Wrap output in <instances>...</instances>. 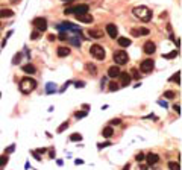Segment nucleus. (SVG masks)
<instances>
[{"label":"nucleus","mask_w":182,"mask_h":170,"mask_svg":"<svg viewBox=\"0 0 182 170\" xmlns=\"http://www.w3.org/2000/svg\"><path fill=\"white\" fill-rule=\"evenodd\" d=\"M169 169H170V170H181V166H179V163L170 161V163H169Z\"/></svg>","instance_id":"21"},{"label":"nucleus","mask_w":182,"mask_h":170,"mask_svg":"<svg viewBox=\"0 0 182 170\" xmlns=\"http://www.w3.org/2000/svg\"><path fill=\"white\" fill-rule=\"evenodd\" d=\"M0 96H2V94H0Z\"/></svg>","instance_id":"47"},{"label":"nucleus","mask_w":182,"mask_h":170,"mask_svg":"<svg viewBox=\"0 0 182 170\" xmlns=\"http://www.w3.org/2000/svg\"><path fill=\"white\" fill-rule=\"evenodd\" d=\"M70 140L71 141H81L82 140V135L81 134H73V135H70Z\"/></svg>","instance_id":"25"},{"label":"nucleus","mask_w":182,"mask_h":170,"mask_svg":"<svg viewBox=\"0 0 182 170\" xmlns=\"http://www.w3.org/2000/svg\"><path fill=\"white\" fill-rule=\"evenodd\" d=\"M135 159L138 163H141V161H144V155H143V153H138V155L135 157Z\"/></svg>","instance_id":"36"},{"label":"nucleus","mask_w":182,"mask_h":170,"mask_svg":"<svg viewBox=\"0 0 182 170\" xmlns=\"http://www.w3.org/2000/svg\"><path fill=\"white\" fill-rule=\"evenodd\" d=\"M14 3H15V0H14Z\"/></svg>","instance_id":"46"},{"label":"nucleus","mask_w":182,"mask_h":170,"mask_svg":"<svg viewBox=\"0 0 182 170\" xmlns=\"http://www.w3.org/2000/svg\"><path fill=\"white\" fill-rule=\"evenodd\" d=\"M68 41L71 42V44H74V46H81V40H78V36H71V38H68Z\"/></svg>","instance_id":"23"},{"label":"nucleus","mask_w":182,"mask_h":170,"mask_svg":"<svg viewBox=\"0 0 182 170\" xmlns=\"http://www.w3.org/2000/svg\"><path fill=\"white\" fill-rule=\"evenodd\" d=\"M132 14L141 21H150L152 20V11L147 6H135L132 9Z\"/></svg>","instance_id":"1"},{"label":"nucleus","mask_w":182,"mask_h":170,"mask_svg":"<svg viewBox=\"0 0 182 170\" xmlns=\"http://www.w3.org/2000/svg\"><path fill=\"white\" fill-rule=\"evenodd\" d=\"M21 59V53H17V55L14 56V59H12V64H18Z\"/></svg>","instance_id":"33"},{"label":"nucleus","mask_w":182,"mask_h":170,"mask_svg":"<svg viewBox=\"0 0 182 170\" xmlns=\"http://www.w3.org/2000/svg\"><path fill=\"white\" fill-rule=\"evenodd\" d=\"M32 26H35V29L38 32H46L47 30V20L42 17H36L32 20Z\"/></svg>","instance_id":"6"},{"label":"nucleus","mask_w":182,"mask_h":170,"mask_svg":"<svg viewBox=\"0 0 182 170\" xmlns=\"http://www.w3.org/2000/svg\"><path fill=\"white\" fill-rule=\"evenodd\" d=\"M111 144V143H105V144H99V147L100 149H103V147H106V146H109Z\"/></svg>","instance_id":"43"},{"label":"nucleus","mask_w":182,"mask_h":170,"mask_svg":"<svg viewBox=\"0 0 182 170\" xmlns=\"http://www.w3.org/2000/svg\"><path fill=\"white\" fill-rule=\"evenodd\" d=\"M6 163H8V155L5 153V155H2V157H0V167L6 166Z\"/></svg>","instance_id":"24"},{"label":"nucleus","mask_w":182,"mask_h":170,"mask_svg":"<svg viewBox=\"0 0 182 170\" xmlns=\"http://www.w3.org/2000/svg\"><path fill=\"white\" fill-rule=\"evenodd\" d=\"M53 87H55V85H53V84H47V88H46V91H47V93H53V90H55Z\"/></svg>","instance_id":"35"},{"label":"nucleus","mask_w":182,"mask_h":170,"mask_svg":"<svg viewBox=\"0 0 182 170\" xmlns=\"http://www.w3.org/2000/svg\"><path fill=\"white\" fill-rule=\"evenodd\" d=\"M90 53L96 58V59H99V61L105 59V56H106L105 49H103L102 46H99V44H93V46H91V47H90Z\"/></svg>","instance_id":"4"},{"label":"nucleus","mask_w":182,"mask_h":170,"mask_svg":"<svg viewBox=\"0 0 182 170\" xmlns=\"http://www.w3.org/2000/svg\"><path fill=\"white\" fill-rule=\"evenodd\" d=\"M144 159L147 161L149 166H155V164L159 161V157L156 155V153H147V155L144 157Z\"/></svg>","instance_id":"11"},{"label":"nucleus","mask_w":182,"mask_h":170,"mask_svg":"<svg viewBox=\"0 0 182 170\" xmlns=\"http://www.w3.org/2000/svg\"><path fill=\"white\" fill-rule=\"evenodd\" d=\"M119 78H120V84H121V87H127L131 82V76H129V73H121L119 74Z\"/></svg>","instance_id":"12"},{"label":"nucleus","mask_w":182,"mask_h":170,"mask_svg":"<svg viewBox=\"0 0 182 170\" xmlns=\"http://www.w3.org/2000/svg\"><path fill=\"white\" fill-rule=\"evenodd\" d=\"M117 42H119L120 47H129L132 44V41L129 38H126V36H120V38H117Z\"/></svg>","instance_id":"15"},{"label":"nucleus","mask_w":182,"mask_h":170,"mask_svg":"<svg viewBox=\"0 0 182 170\" xmlns=\"http://www.w3.org/2000/svg\"><path fill=\"white\" fill-rule=\"evenodd\" d=\"M56 53H58V56H59V58H64V56L70 55V49H68V47H59Z\"/></svg>","instance_id":"18"},{"label":"nucleus","mask_w":182,"mask_h":170,"mask_svg":"<svg viewBox=\"0 0 182 170\" xmlns=\"http://www.w3.org/2000/svg\"><path fill=\"white\" fill-rule=\"evenodd\" d=\"M78 21H82V23H93V15L91 14H79V15H74Z\"/></svg>","instance_id":"10"},{"label":"nucleus","mask_w":182,"mask_h":170,"mask_svg":"<svg viewBox=\"0 0 182 170\" xmlns=\"http://www.w3.org/2000/svg\"><path fill=\"white\" fill-rule=\"evenodd\" d=\"M119 88H120V87H119L115 82H111V84H109V91H115V90H119Z\"/></svg>","instance_id":"30"},{"label":"nucleus","mask_w":182,"mask_h":170,"mask_svg":"<svg viewBox=\"0 0 182 170\" xmlns=\"http://www.w3.org/2000/svg\"><path fill=\"white\" fill-rule=\"evenodd\" d=\"M40 38V32L38 30H34V32H32V35H30V40H38Z\"/></svg>","instance_id":"28"},{"label":"nucleus","mask_w":182,"mask_h":170,"mask_svg":"<svg viewBox=\"0 0 182 170\" xmlns=\"http://www.w3.org/2000/svg\"><path fill=\"white\" fill-rule=\"evenodd\" d=\"M64 14H74V15L88 14V5H78V6H73V8H67L64 11Z\"/></svg>","instance_id":"5"},{"label":"nucleus","mask_w":182,"mask_h":170,"mask_svg":"<svg viewBox=\"0 0 182 170\" xmlns=\"http://www.w3.org/2000/svg\"><path fill=\"white\" fill-rule=\"evenodd\" d=\"M175 96H176V94H175L173 91H165V93H164V97H167V99H173Z\"/></svg>","instance_id":"31"},{"label":"nucleus","mask_w":182,"mask_h":170,"mask_svg":"<svg viewBox=\"0 0 182 170\" xmlns=\"http://www.w3.org/2000/svg\"><path fill=\"white\" fill-rule=\"evenodd\" d=\"M131 34H132L133 36H138V35H147V34H149V29H146V28H141V29H132V30H131Z\"/></svg>","instance_id":"16"},{"label":"nucleus","mask_w":182,"mask_h":170,"mask_svg":"<svg viewBox=\"0 0 182 170\" xmlns=\"http://www.w3.org/2000/svg\"><path fill=\"white\" fill-rule=\"evenodd\" d=\"M178 50H173V52H170V53H165V55H164V58H165V59H172V58H175V56H178Z\"/></svg>","instance_id":"22"},{"label":"nucleus","mask_w":182,"mask_h":170,"mask_svg":"<svg viewBox=\"0 0 182 170\" xmlns=\"http://www.w3.org/2000/svg\"><path fill=\"white\" fill-rule=\"evenodd\" d=\"M172 81H175V82H178V84H181V72H178L175 74V76L172 78Z\"/></svg>","instance_id":"29"},{"label":"nucleus","mask_w":182,"mask_h":170,"mask_svg":"<svg viewBox=\"0 0 182 170\" xmlns=\"http://www.w3.org/2000/svg\"><path fill=\"white\" fill-rule=\"evenodd\" d=\"M88 35L91 36V38H94V40L103 38V32H102V30H97V29H90V30H88Z\"/></svg>","instance_id":"13"},{"label":"nucleus","mask_w":182,"mask_h":170,"mask_svg":"<svg viewBox=\"0 0 182 170\" xmlns=\"http://www.w3.org/2000/svg\"><path fill=\"white\" fill-rule=\"evenodd\" d=\"M85 115H87V111H82V113H76V114H74L76 119H84Z\"/></svg>","instance_id":"34"},{"label":"nucleus","mask_w":182,"mask_h":170,"mask_svg":"<svg viewBox=\"0 0 182 170\" xmlns=\"http://www.w3.org/2000/svg\"><path fill=\"white\" fill-rule=\"evenodd\" d=\"M106 32H108V35L111 36V38H114V40L119 36V29H117V26L112 24V23H109L108 26H106Z\"/></svg>","instance_id":"9"},{"label":"nucleus","mask_w":182,"mask_h":170,"mask_svg":"<svg viewBox=\"0 0 182 170\" xmlns=\"http://www.w3.org/2000/svg\"><path fill=\"white\" fill-rule=\"evenodd\" d=\"M173 109L176 111V113H181V106H179V105H175V106H173Z\"/></svg>","instance_id":"41"},{"label":"nucleus","mask_w":182,"mask_h":170,"mask_svg":"<svg viewBox=\"0 0 182 170\" xmlns=\"http://www.w3.org/2000/svg\"><path fill=\"white\" fill-rule=\"evenodd\" d=\"M109 125H111V126H119V125H121V120H120V119H112V120L109 121Z\"/></svg>","instance_id":"27"},{"label":"nucleus","mask_w":182,"mask_h":170,"mask_svg":"<svg viewBox=\"0 0 182 170\" xmlns=\"http://www.w3.org/2000/svg\"><path fill=\"white\" fill-rule=\"evenodd\" d=\"M119 74H120V68L117 65H112V67L108 68V76L109 78H119Z\"/></svg>","instance_id":"14"},{"label":"nucleus","mask_w":182,"mask_h":170,"mask_svg":"<svg viewBox=\"0 0 182 170\" xmlns=\"http://www.w3.org/2000/svg\"><path fill=\"white\" fill-rule=\"evenodd\" d=\"M123 170H129V164H126V166H125V169H123Z\"/></svg>","instance_id":"44"},{"label":"nucleus","mask_w":182,"mask_h":170,"mask_svg":"<svg viewBox=\"0 0 182 170\" xmlns=\"http://www.w3.org/2000/svg\"><path fill=\"white\" fill-rule=\"evenodd\" d=\"M67 128H68V121H64V123H62L59 128H58V132H59V134H61V132H64V131L67 129Z\"/></svg>","instance_id":"26"},{"label":"nucleus","mask_w":182,"mask_h":170,"mask_svg":"<svg viewBox=\"0 0 182 170\" xmlns=\"http://www.w3.org/2000/svg\"><path fill=\"white\" fill-rule=\"evenodd\" d=\"M132 76L135 78V79H138V78H140V74H138V72H137V70H132Z\"/></svg>","instance_id":"38"},{"label":"nucleus","mask_w":182,"mask_h":170,"mask_svg":"<svg viewBox=\"0 0 182 170\" xmlns=\"http://www.w3.org/2000/svg\"><path fill=\"white\" fill-rule=\"evenodd\" d=\"M87 70L93 73V76H96V67H94V65H91V64H88V65H87Z\"/></svg>","instance_id":"32"},{"label":"nucleus","mask_w":182,"mask_h":170,"mask_svg":"<svg viewBox=\"0 0 182 170\" xmlns=\"http://www.w3.org/2000/svg\"><path fill=\"white\" fill-rule=\"evenodd\" d=\"M14 15V11L11 9H0V18H11Z\"/></svg>","instance_id":"17"},{"label":"nucleus","mask_w":182,"mask_h":170,"mask_svg":"<svg viewBox=\"0 0 182 170\" xmlns=\"http://www.w3.org/2000/svg\"><path fill=\"white\" fill-rule=\"evenodd\" d=\"M36 88V81L32 78H23L20 81V91L23 94H29L30 91H34V90Z\"/></svg>","instance_id":"2"},{"label":"nucleus","mask_w":182,"mask_h":170,"mask_svg":"<svg viewBox=\"0 0 182 170\" xmlns=\"http://www.w3.org/2000/svg\"><path fill=\"white\" fill-rule=\"evenodd\" d=\"M59 40H61V41H67V35H65V34H61V35H59Z\"/></svg>","instance_id":"39"},{"label":"nucleus","mask_w":182,"mask_h":170,"mask_svg":"<svg viewBox=\"0 0 182 170\" xmlns=\"http://www.w3.org/2000/svg\"><path fill=\"white\" fill-rule=\"evenodd\" d=\"M102 134H103V137H105V138H111L112 135H114V129H112V126H106Z\"/></svg>","instance_id":"19"},{"label":"nucleus","mask_w":182,"mask_h":170,"mask_svg":"<svg viewBox=\"0 0 182 170\" xmlns=\"http://www.w3.org/2000/svg\"><path fill=\"white\" fill-rule=\"evenodd\" d=\"M84 85H85L84 82H76V87H78V88H82V87H84Z\"/></svg>","instance_id":"42"},{"label":"nucleus","mask_w":182,"mask_h":170,"mask_svg":"<svg viewBox=\"0 0 182 170\" xmlns=\"http://www.w3.org/2000/svg\"><path fill=\"white\" fill-rule=\"evenodd\" d=\"M23 72L32 74V73H35V72H36V68L32 65V64H26V65H23Z\"/></svg>","instance_id":"20"},{"label":"nucleus","mask_w":182,"mask_h":170,"mask_svg":"<svg viewBox=\"0 0 182 170\" xmlns=\"http://www.w3.org/2000/svg\"><path fill=\"white\" fill-rule=\"evenodd\" d=\"M14 149H15V146L12 144V146H9L8 149H6V153H11V152H14Z\"/></svg>","instance_id":"37"},{"label":"nucleus","mask_w":182,"mask_h":170,"mask_svg":"<svg viewBox=\"0 0 182 170\" xmlns=\"http://www.w3.org/2000/svg\"><path fill=\"white\" fill-rule=\"evenodd\" d=\"M62 2H73V0H62Z\"/></svg>","instance_id":"45"},{"label":"nucleus","mask_w":182,"mask_h":170,"mask_svg":"<svg viewBox=\"0 0 182 170\" xmlns=\"http://www.w3.org/2000/svg\"><path fill=\"white\" fill-rule=\"evenodd\" d=\"M143 50H144V53H147V55H152V53H155V50H156V46H155V42H152V41H146L143 46Z\"/></svg>","instance_id":"8"},{"label":"nucleus","mask_w":182,"mask_h":170,"mask_svg":"<svg viewBox=\"0 0 182 170\" xmlns=\"http://www.w3.org/2000/svg\"><path fill=\"white\" fill-rule=\"evenodd\" d=\"M155 61L153 59H144L141 64H140V70L143 72V73H149V72H152L153 70V64Z\"/></svg>","instance_id":"7"},{"label":"nucleus","mask_w":182,"mask_h":170,"mask_svg":"<svg viewBox=\"0 0 182 170\" xmlns=\"http://www.w3.org/2000/svg\"><path fill=\"white\" fill-rule=\"evenodd\" d=\"M112 59L117 65H125V64L129 61V56H127V53L125 50H115L112 53Z\"/></svg>","instance_id":"3"},{"label":"nucleus","mask_w":182,"mask_h":170,"mask_svg":"<svg viewBox=\"0 0 182 170\" xmlns=\"http://www.w3.org/2000/svg\"><path fill=\"white\" fill-rule=\"evenodd\" d=\"M47 40H49V41H55V40H56V36H55V35H52V34H50L49 36H47Z\"/></svg>","instance_id":"40"}]
</instances>
